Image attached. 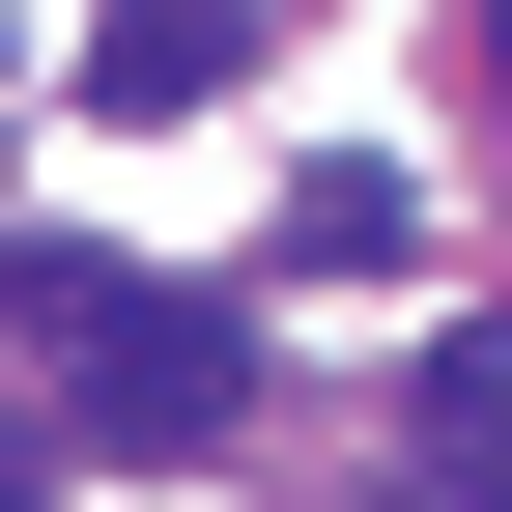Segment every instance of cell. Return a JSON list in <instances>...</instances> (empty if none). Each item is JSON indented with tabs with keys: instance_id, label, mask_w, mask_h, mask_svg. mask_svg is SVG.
<instances>
[{
	"instance_id": "4",
	"label": "cell",
	"mask_w": 512,
	"mask_h": 512,
	"mask_svg": "<svg viewBox=\"0 0 512 512\" xmlns=\"http://www.w3.org/2000/svg\"><path fill=\"white\" fill-rule=\"evenodd\" d=\"M399 256H427V200H399L370 143H342V171H285V285H399Z\"/></svg>"
},
{
	"instance_id": "2",
	"label": "cell",
	"mask_w": 512,
	"mask_h": 512,
	"mask_svg": "<svg viewBox=\"0 0 512 512\" xmlns=\"http://www.w3.org/2000/svg\"><path fill=\"white\" fill-rule=\"evenodd\" d=\"M256 86V0H86V114H200Z\"/></svg>"
},
{
	"instance_id": "1",
	"label": "cell",
	"mask_w": 512,
	"mask_h": 512,
	"mask_svg": "<svg viewBox=\"0 0 512 512\" xmlns=\"http://www.w3.org/2000/svg\"><path fill=\"white\" fill-rule=\"evenodd\" d=\"M29 342H86V456H228L256 427V313L228 285H143V256H29Z\"/></svg>"
},
{
	"instance_id": "3",
	"label": "cell",
	"mask_w": 512,
	"mask_h": 512,
	"mask_svg": "<svg viewBox=\"0 0 512 512\" xmlns=\"http://www.w3.org/2000/svg\"><path fill=\"white\" fill-rule=\"evenodd\" d=\"M399 456L427 484H512V313H456V342L399 370Z\"/></svg>"
},
{
	"instance_id": "6",
	"label": "cell",
	"mask_w": 512,
	"mask_h": 512,
	"mask_svg": "<svg viewBox=\"0 0 512 512\" xmlns=\"http://www.w3.org/2000/svg\"><path fill=\"white\" fill-rule=\"evenodd\" d=\"M484 114H512V0H484Z\"/></svg>"
},
{
	"instance_id": "5",
	"label": "cell",
	"mask_w": 512,
	"mask_h": 512,
	"mask_svg": "<svg viewBox=\"0 0 512 512\" xmlns=\"http://www.w3.org/2000/svg\"><path fill=\"white\" fill-rule=\"evenodd\" d=\"M0 512H57V456H29V427H0Z\"/></svg>"
}]
</instances>
